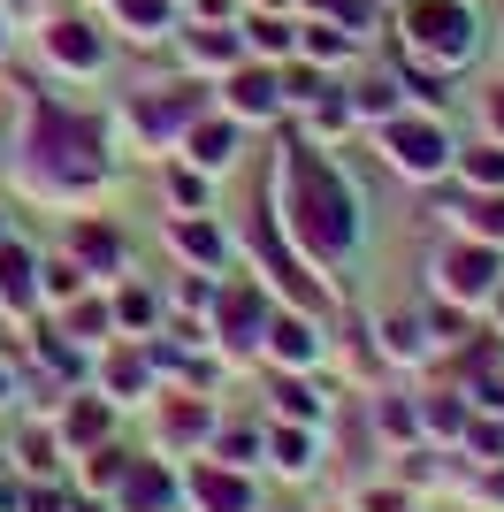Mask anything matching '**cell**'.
I'll return each mask as SVG.
<instances>
[{"label":"cell","instance_id":"7","mask_svg":"<svg viewBox=\"0 0 504 512\" xmlns=\"http://www.w3.org/2000/svg\"><path fill=\"white\" fill-rule=\"evenodd\" d=\"M115 16H123L138 39H153V31L168 23V0H115Z\"/></svg>","mask_w":504,"mask_h":512},{"label":"cell","instance_id":"15","mask_svg":"<svg viewBox=\"0 0 504 512\" xmlns=\"http://www.w3.org/2000/svg\"><path fill=\"white\" fill-rule=\"evenodd\" d=\"M191 153L199 161H230V130H191Z\"/></svg>","mask_w":504,"mask_h":512},{"label":"cell","instance_id":"2","mask_svg":"<svg viewBox=\"0 0 504 512\" xmlns=\"http://www.w3.org/2000/svg\"><path fill=\"white\" fill-rule=\"evenodd\" d=\"M474 8L466 0H405V46H413L420 62H443L459 69L466 54H474Z\"/></svg>","mask_w":504,"mask_h":512},{"label":"cell","instance_id":"12","mask_svg":"<svg viewBox=\"0 0 504 512\" xmlns=\"http://www.w3.org/2000/svg\"><path fill=\"white\" fill-rule=\"evenodd\" d=\"M123 505H130V512H161V505H168L161 474H138V482H130V490H123Z\"/></svg>","mask_w":504,"mask_h":512},{"label":"cell","instance_id":"17","mask_svg":"<svg viewBox=\"0 0 504 512\" xmlns=\"http://www.w3.org/2000/svg\"><path fill=\"white\" fill-rule=\"evenodd\" d=\"M390 100H398V85H359V115H390Z\"/></svg>","mask_w":504,"mask_h":512},{"label":"cell","instance_id":"11","mask_svg":"<svg viewBox=\"0 0 504 512\" xmlns=\"http://www.w3.org/2000/svg\"><path fill=\"white\" fill-rule=\"evenodd\" d=\"M482 283H489V253H459V260H451V291H466V299H474Z\"/></svg>","mask_w":504,"mask_h":512},{"label":"cell","instance_id":"10","mask_svg":"<svg viewBox=\"0 0 504 512\" xmlns=\"http://www.w3.org/2000/svg\"><path fill=\"white\" fill-rule=\"evenodd\" d=\"M306 54H314V62H344V54H352V39H344L336 23H314V31H306Z\"/></svg>","mask_w":504,"mask_h":512},{"label":"cell","instance_id":"9","mask_svg":"<svg viewBox=\"0 0 504 512\" xmlns=\"http://www.w3.org/2000/svg\"><path fill=\"white\" fill-rule=\"evenodd\" d=\"M191 62H207V69L237 62V39H230V31H191Z\"/></svg>","mask_w":504,"mask_h":512},{"label":"cell","instance_id":"3","mask_svg":"<svg viewBox=\"0 0 504 512\" xmlns=\"http://www.w3.org/2000/svg\"><path fill=\"white\" fill-rule=\"evenodd\" d=\"M390 146H398V169L436 176V169H443V153H451V138H443L436 123H398V130H390Z\"/></svg>","mask_w":504,"mask_h":512},{"label":"cell","instance_id":"8","mask_svg":"<svg viewBox=\"0 0 504 512\" xmlns=\"http://www.w3.org/2000/svg\"><path fill=\"white\" fill-rule=\"evenodd\" d=\"M191 490L207 497L214 512H245V505H252V497H245V482H222V474H199V482H191Z\"/></svg>","mask_w":504,"mask_h":512},{"label":"cell","instance_id":"4","mask_svg":"<svg viewBox=\"0 0 504 512\" xmlns=\"http://www.w3.org/2000/svg\"><path fill=\"white\" fill-rule=\"evenodd\" d=\"M46 46H54V62H69V69H92V62H100V39H92L84 23H54Z\"/></svg>","mask_w":504,"mask_h":512},{"label":"cell","instance_id":"13","mask_svg":"<svg viewBox=\"0 0 504 512\" xmlns=\"http://www.w3.org/2000/svg\"><path fill=\"white\" fill-rule=\"evenodd\" d=\"M275 352H283V360H314L321 344L306 337V329H298V321H283V329H275Z\"/></svg>","mask_w":504,"mask_h":512},{"label":"cell","instance_id":"16","mask_svg":"<svg viewBox=\"0 0 504 512\" xmlns=\"http://www.w3.org/2000/svg\"><path fill=\"white\" fill-rule=\"evenodd\" d=\"M466 169H474V184H504V153H497V146H482L474 161H466Z\"/></svg>","mask_w":504,"mask_h":512},{"label":"cell","instance_id":"1","mask_svg":"<svg viewBox=\"0 0 504 512\" xmlns=\"http://www.w3.org/2000/svg\"><path fill=\"white\" fill-rule=\"evenodd\" d=\"M283 199H291V230L306 237L314 253L352 245V199H344V184H336L306 146H291V161H283Z\"/></svg>","mask_w":504,"mask_h":512},{"label":"cell","instance_id":"6","mask_svg":"<svg viewBox=\"0 0 504 512\" xmlns=\"http://www.w3.org/2000/svg\"><path fill=\"white\" fill-rule=\"evenodd\" d=\"M0 299H8V306L31 299V253H16V245L0 253Z\"/></svg>","mask_w":504,"mask_h":512},{"label":"cell","instance_id":"18","mask_svg":"<svg viewBox=\"0 0 504 512\" xmlns=\"http://www.w3.org/2000/svg\"><path fill=\"white\" fill-rule=\"evenodd\" d=\"M489 130H504V85L489 92Z\"/></svg>","mask_w":504,"mask_h":512},{"label":"cell","instance_id":"5","mask_svg":"<svg viewBox=\"0 0 504 512\" xmlns=\"http://www.w3.org/2000/svg\"><path fill=\"white\" fill-rule=\"evenodd\" d=\"M275 92H283V77H268V69H260V77H252V69L230 77V107H237V115H268Z\"/></svg>","mask_w":504,"mask_h":512},{"label":"cell","instance_id":"14","mask_svg":"<svg viewBox=\"0 0 504 512\" xmlns=\"http://www.w3.org/2000/svg\"><path fill=\"white\" fill-rule=\"evenodd\" d=\"M245 31H252V46H260V54H283V46H291V23H245Z\"/></svg>","mask_w":504,"mask_h":512}]
</instances>
